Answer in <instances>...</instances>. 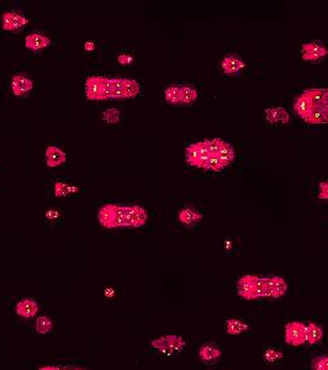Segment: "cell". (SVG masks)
Segmentation results:
<instances>
[{"mask_svg":"<svg viewBox=\"0 0 328 370\" xmlns=\"http://www.w3.org/2000/svg\"><path fill=\"white\" fill-rule=\"evenodd\" d=\"M257 296L270 297V287H269V278L258 276L257 278Z\"/></svg>","mask_w":328,"mask_h":370,"instance_id":"obj_25","label":"cell"},{"mask_svg":"<svg viewBox=\"0 0 328 370\" xmlns=\"http://www.w3.org/2000/svg\"><path fill=\"white\" fill-rule=\"evenodd\" d=\"M32 81L23 74H18L11 81V90L16 97H25L32 90Z\"/></svg>","mask_w":328,"mask_h":370,"instance_id":"obj_10","label":"cell"},{"mask_svg":"<svg viewBox=\"0 0 328 370\" xmlns=\"http://www.w3.org/2000/svg\"><path fill=\"white\" fill-rule=\"evenodd\" d=\"M318 198L322 200H328V182L320 183V193H318Z\"/></svg>","mask_w":328,"mask_h":370,"instance_id":"obj_36","label":"cell"},{"mask_svg":"<svg viewBox=\"0 0 328 370\" xmlns=\"http://www.w3.org/2000/svg\"><path fill=\"white\" fill-rule=\"evenodd\" d=\"M203 219V215L191 207H185L179 212V220L185 226H193Z\"/></svg>","mask_w":328,"mask_h":370,"instance_id":"obj_19","label":"cell"},{"mask_svg":"<svg viewBox=\"0 0 328 370\" xmlns=\"http://www.w3.org/2000/svg\"><path fill=\"white\" fill-rule=\"evenodd\" d=\"M27 24V19L21 11H8L3 15V29L6 31H19Z\"/></svg>","mask_w":328,"mask_h":370,"instance_id":"obj_6","label":"cell"},{"mask_svg":"<svg viewBox=\"0 0 328 370\" xmlns=\"http://www.w3.org/2000/svg\"><path fill=\"white\" fill-rule=\"evenodd\" d=\"M99 222L107 228L130 226V206L107 204L99 210Z\"/></svg>","mask_w":328,"mask_h":370,"instance_id":"obj_1","label":"cell"},{"mask_svg":"<svg viewBox=\"0 0 328 370\" xmlns=\"http://www.w3.org/2000/svg\"><path fill=\"white\" fill-rule=\"evenodd\" d=\"M283 357H284V354H283V353L278 352V350L273 349V348H269V349H266V353H264V359H266V362H269V363L276 362V360L281 359Z\"/></svg>","mask_w":328,"mask_h":370,"instance_id":"obj_34","label":"cell"},{"mask_svg":"<svg viewBox=\"0 0 328 370\" xmlns=\"http://www.w3.org/2000/svg\"><path fill=\"white\" fill-rule=\"evenodd\" d=\"M119 62H120L121 64H127V63L132 62V57H128V56L126 55H121L120 57H119Z\"/></svg>","mask_w":328,"mask_h":370,"instance_id":"obj_37","label":"cell"},{"mask_svg":"<svg viewBox=\"0 0 328 370\" xmlns=\"http://www.w3.org/2000/svg\"><path fill=\"white\" fill-rule=\"evenodd\" d=\"M37 311H39V306H37L36 301L32 299H25L16 305V312L21 317L32 318L36 315Z\"/></svg>","mask_w":328,"mask_h":370,"instance_id":"obj_14","label":"cell"},{"mask_svg":"<svg viewBox=\"0 0 328 370\" xmlns=\"http://www.w3.org/2000/svg\"><path fill=\"white\" fill-rule=\"evenodd\" d=\"M205 169H210L212 172H220V170L224 169V165L220 162V159L217 158L216 154H211L207 159V163H206Z\"/></svg>","mask_w":328,"mask_h":370,"instance_id":"obj_32","label":"cell"},{"mask_svg":"<svg viewBox=\"0 0 328 370\" xmlns=\"http://www.w3.org/2000/svg\"><path fill=\"white\" fill-rule=\"evenodd\" d=\"M217 158L220 159V162L222 163L224 167L231 164L232 162L234 161V151L232 148V146H229L228 144H225L224 147L217 152Z\"/></svg>","mask_w":328,"mask_h":370,"instance_id":"obj_23","label":"cell"},{"mask_svg":"<svg viewBox=\"0 0 328 370\" xmlns=\"http://www.w3.org/2000/svg\"><path fill=\"white\" fill-rule=\"evenodd\" d=\"M123 83L125 78H111V99H126Z\"/></svg>","mask_w":328,"mask_h":370,"instance_id":"obj_24","label":"cell"},{"mask_svg":"<svg viewBox=\"0 0 328 370\" xmlns=\"http://www.w3.org/2000/svg\"><path fill=\"white\" fill-rule=\"evenodd\" d=\"M269 287H270V297L273 299L284 296L287 291V284L285 279L278 275L269 278Z\"/></svg>","mask_w":328,"mask_h":370,"instance_id":"obj_13","label":"cell"},{"mask_svg":"<svg viewBox=\"0 0 328 370\" xmlns=\"http://www.w3.org/2000/svg\"><path fill=\"white\" fill-rule=\"evenodd\" d=\"M76 190H77V188H74V186H69L67 183H63V182L56 183L55 191L57 196H65V195H68V194H73V191H76Z\"/></svg>","mask_w":328,"mask_h":370,"instance_id":"obj_31","label":"cell"},{"mask_svg":"<svg viewBox=\"0 0 328 370\" xmlns=\"http://www.w3.org/2000/svg\"><path fill=\"white\" fill-rule=\"evenodd\" d=\"M44 159L48 167H58L65 161V153L56 146H50L46 149Z\"/></svg>","mask_w":328,"mask_h":370,"instance_id":"obj_12","label":"cell"},{"mask_svg":"<svg viewBox=\"0 0 328 370\" xmlns=\"http://www.w3.org/2000/svg\"><path fill=\"white\" fill-rule=\"evenodd\" d=\"M198 98V91L191 86H183L180 88V103L182 104H191Z\"/></svg>","mask_w":328,"mask_h":370,"instance_id":"obj_26","label":"cell"},{"mask_svg":"<svg viewBox=\"0 0 328 370\" xmlns=\"http://www.w3.org/2000/svg\"><path fill=\"white\" fill-rule=\"evenodd\" d=\"M294 110L296 112V115L299 118H301L302 120L308 118V114L311 112V104L304 95H300L295 99L294 102Z\"/></svg>","mask_w":328,"mask_h":370,"instance_id":"obj_21","label":"cell"},{"mask_svg":"<svg viewBox=\"0 0 328 370\" xmlns=\"http://www.w3.org/2000/svg\"><path fill=\"white\" fill-rule=\"evenodd\" d=\"M147 222V212L137 205L130 206V226L141 227Z\"/></svg>","mask_w":328,"mask_h":370,"instance_id":"obj_17","label":"cell"},{"mask_svg":"<svg viewBox=\"0 0 328 370\" xmlns=\"http://www.w3.org/2000/svg\"><path fill=\"white\" fill-rule=\"evenodd\" d=\"M257 278L255 275H245L237 282V292L245 300H257Z\"/></svg>","mask_w":328,"mask_h":370,"instance_id":"obj_5","label":"cell"},{"mask_svg":"<svg viewBox=\"0 0 328 370\" xmlns=\"http://www.w3.org/2000/svg\"><path fill=\"white\" fill-rule=\"evenodd\" d=\"M152 346L163 353L180 352L185 347V341L179 336H164L152 341Z\"/></svg>","mask_w":328,"mask_h":370,"instance_id":"obj_4","label":"cell"},{"mask_svg":"<svg viewBox=\"0 0 328 370\" xmlns=\"http://www.w3.org/2000/svg\"><path fill=\"white\" fill-rule=\"evenodd\" d=\"M40 370H55V367H43Z\"/></svg>","mask_w":328,"mask_h":370,"instance_id":"obj_39","label":"cell"},{"mask_svg":"<svg viewBox=\"0 0 328 370\" xmlns=\"http://www.w3.org/2000/svg\"><path fill=\"white\" fill-rule=\"evenodd\" d=\"M311 370H328V354L313 358Z\"/></svg>","mask_w":328,"mask_h":370,"instance_id":"obj_30","label":"cell"},{"mask_svg":"<svg viewBox=\"0 0 328 370\" xmlns=\"http://www.w3.org/2000/svg\"><path fill=\"white\" fill-rule=\"evenodd\" d=\"M123 93L125 98H133L140 93V84L133 79H126L123 83Z\"/></svg>","mask_w":328,"mask_h":370,"instance_id":"obj_27","label":"cell"},{"mask_svg":"<svg viewBox=\"0 0 328 370\" xmlns=\"http://www.w3.org/2000/svg\"><path fill=\"white\" fill-rule=\"evenodd\" d=\"M310 102L312 107H327L328 109V89H306L302 94Z\"/></svg>","mask_w":328,"mask_h":370,"instance_id":"obj_7","label":"cell"},{"mask_svg":"<svg viewBox=\"0 0 328 370\" xmlns=\"http://www.w3.org/2000/svg\"><path fill=\"white\" fill-rule=\"evenodd\" d=\"M65 370H67V369H65Z\"/></svg>","mask_w":328,"mask_h":370,"instance_id":"obj_41","label":"cell"},{"mask_svg":"<svg viewBox=\"0 0 328 370\" xmlns=\"http://www.w3.org/2000/svg\"><path fill=\"white\" fill-rule=\"evenodd\" d=\"M248 329L247 323L243 322L242 320H238V318H229L226 321V332L228 334H240L242 332H245Z\"/></svg>","mask_w":328,"mask_h":370,"instance_id":"obj_22","label":"cell"},{"mask_svg":"<svg viewBox=\"0 0 328 370\" xmlns=\"http://www.w3.org/2000/svg\"><path fill=\"white\" fill-rule=\"evenodd\" d=\"M200 358L205 364H214L221 357V349L212 344H205L200 348Z\"/></svg>","mask_w":328,"mask_h":370,"instance_id":"obj_15","label":"cell"},{"mask_svg":"<svg viewBox=\"0 0 328 370\" xmlns=\"http://www.w3.org/2000/svg\"><path fill=\"white\" fill-rule=\"evenodd\" d=\"M50 39L44 36L41 32H32L31 35L26 37L25 40V44L29 50L34 51V52H39V51L46 48L50 44Z\"/></svg>","mask_w":328,"mask_h":370,"instance_id":"obj_11","label":"cell"},{"mask_svg":"<svg viewBox=\"0 0 328 370\" xmlns=\"http://www.w3.org/2000/svg\"><path fill=\"white\" fill-rule=\"evenodd\" d=\"M323 337V329L318 325L311 322L306 325V343L310 346L318 343Z\"/></svg>","mask_w":328,"mask_h":370,"instance_id":"obj_20","label":"cell"},{"mask_svg":"<svg viewBox=\"0 0 328 370\" xmlns=\"http://www.w3.org/2000/svg\"><path fill=\"white\" fill-rule=\"evenodd\" d=\"M301 55L304 61H318L328 55V51L320 42H308L302 46Z\"/></svg>","mask_w":328,"mask_h":370,"instance_id":"obj_8","label":"cell"},{"mask_svg":"<svg viewBox=\"0 0 328 370\" xmlns=\"http://www.w3.org/2000/svg\"><path fill=\"white\" fill-rule=\"evenodd\" d=\"M266 118L271 123H289V112L284 107H273L266 110Z\"/></svg>","mask_w":328,"mask_h":370,"instance_id":"obj_16","label":"cell"},{"mask_svg":"<svg viewBox=\"0 0 328 370\" xmlns=\"http://www.w3.org/2000/svg\"><path fill=\"white\" fill-rule=\"evenodd\" d=\"M85 50L86 51H93L94 50V43H93V42H86V43H85Z\"/></svg>","mask_w":328,"mask_h":370,"instance_id":"obj_38","label":"cell"},{"mask_svg":"<svg viewBox=\"0 0 328 370\" xmlns=\"http://www.w3.org/2000/svg\"><path fill=\"white\" fill-rule=\"evenodd\" d=\"M105 77H89L85 82V97L89 100H102Z\"/></svg>","mask_w":328,"mask_h":370,"instance_id":"obj_9","label":"cell"},{"mask_svg":"<svg viewBox=\"0 0 328 370\" xmlns=\"http://www.w3.org/2000/svg\"><path fill=\"white\" fill-rule=\"evenodd\" d=\"M285 342L294 347L306 343V325L299 321L287 323L285 326Z\"/></svg>","mask_w":328,"mask_h":370,"instance_id":"obj_3","label":"cell"},{"mask_svg":"<svg viewBox=\"0 0 328 370\" xmlns=\"http://www.w3.org/2000/svg\"><path fill=\"white\" fill-rule=\"evenodd\" d=\"M245 65L246 64L243 61L238 60V58L233 57V56H227L221 62V67L226 74L237 73V72H240L241 69L245 68Z\"/></svg>","mask_w":328,"mask_h":370,"instance_id":"obj_18","label":"cell"},{"mask_svg":"<svg viewBox=\"0 0 328 370\" xmlns=\"http://www.w3.org/2000/svg\"><path fill=\"white\" fill-rule=\"evenodd\" d=\"M164 97L169 104H180V88L179 86H169L165 89Z\"/></svg>","mask_w":328,"mask_h":370,"instance_id":"obj_28","label":"cell"},{"mask_svg":"<svg viewBox=\"0 0 328 370\" xmlns=\"http://www.w3.org/2000/svg\"><path fill=\"white\" fill-rule=\"evenodd\" d=\"M36 329L39 333H48L52 329V321L46 316H41L36 321Z\"/></svg>","mask_w":328,"mask_h":370,"instance_id":"obj_29","label":"cell"},{"mask_svg":"<svg viewBox=\"0 0 328 370\" xmlns=\"http://www.w3.org/2000/svg\"><path fill=\"white\" fill-rule=\"evenodd\" d=\"M102 120L107 121L110 123H117L119 121V110L109 109L102 114Z\"/></svg>","mask_w":328,"mask_h":370,"instance_id":"obj_35","label":"cell"},{"mask_svg":"<svg viewBox=\"0 0 328 370\" xmlns=\"http://www.w3.org/2000/svg\"><path fill=\"white\" fill-rule=\"evenodd\" d=\"M77 370H83V369H77Z\"/></svg>","mask_w":328,"mask_h":370,"instance_id":"obj_40","label":"cell"},{"mask_svg":"<svg viewBox=\"0 0 328 370\" xmlns=\"http://www.w3.org/2000/svg\"><path fill=\"white\" fill-rule=\"evenodd\" d=\"M210 156L211 154L207 151L206 141L191 144L185 151V159H186L187 163L199 168H206V163H207V159Z\"/></svg>","mask_w":328,"mask_h":370,"instance_id":"obj_2","label":"cell"},{"mask_svg":"<svg viewBox=\"0 0 328 370\" xmlns=\"http://www.w3.org/2000/svg\"><path fill=\"white\" fill-rule=\"evenodd\" d=\"M226 142H224L220 138H214L211 141H206V146H207V151L210 152V154H217V152L224 147V144Z\"/></svg>","mask_w":328,"mask_h":370,"instance_id":"obj_33","label":"cell"}]
</instances>
